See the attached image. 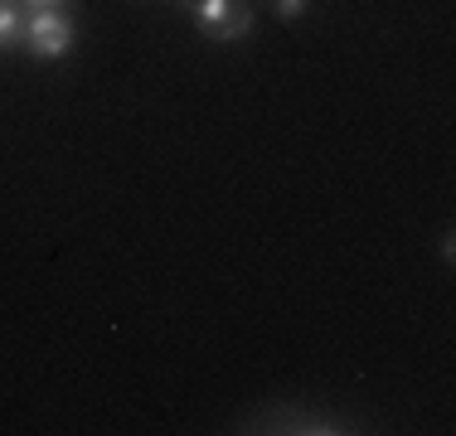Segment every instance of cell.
<instances>
[{"label":"cell","mask_w":456,"mask_h":436,"mask_svg":"<svg viewBox=\"0 0 456 436\" xmlns=\"http://www.w3.org/2000/svg\"><path fill=\"white\" fill-rule=\"evenodd\" d=\"M238 432H281V436H340V432H360L350 417L335 412H316V408H263L257 417H243Z\"/></svg>","instance_id":"cell-1"},{"label":"cell","mask_w":456,"mask_h":436,"mask_svg":"<svg viewBox=\"0 0 456 436\" xmlns=\"http://www.w3.org/2000/svg\"><path fill=\"white\" fill-rule=\"evenodd\" d=\"M49 5H63V0H29V10H49Z\"/></svg>","instance_id":"cell-7"},{"label":"cell","mask_w":456,"mask_h":436,"mask_svg":"<svg viewBox=\"0 0 456 436\" xmlns=\"http://www.w3.org/2000/svg\"><path fill=\"white\" fill-rule=\"evenodd\" d=\"M73 39H78V25H73V15L63 5L29 10V15H25V49H29V59L53 63V59H63V53L73 49Z\"/></svg>","instance_id":"cell-3"},{"label":"cell","mask_w":456,"mask_h":436,"mask_svg":"<svg viewBox=\"0 0 456 436\" xmlns=\"http://www.w3.org/2000/svg\"><path fill=\"white\" fill-rule=\"evenodd\" d=\"M311 10V0H273V15L277 20H301Z\"/></svg>","instance_id":"cell-5"},{"label":"cell","mask_w":456,"mask_h":436,"mask_svg":"<svg viewBox=\"0 0 456 436\" xmlns=\"http://www.w3.org/2000/svg\"><path fill=\"white\" fill-rule=\"evenodd\" d=\"M180 10L209 44H238L253 35V5L248 0H180Z\"/></svg>","instance_id":"cell-2"},{"label":"cell","mask_w":456,"mask_h":436,"mask_svg":"<svg viewBox=\"0 0 456 436\" xmlns=\"http://www.w3.org/2000/svg\"><path fill=\"white\" fill-rule=\"evenodd\" d=\"M442 267H456V238H452V228L442 233Z\"/></svg>","instance_id":"cell-6"},{"label":"cell","mask_w":456,"mask_h":436,"mask_svg":"<svg viewBox=\"0 0 456 436\" xmlns=\"http://www.w3.org/2000/svg\"><path fill=\"white\" fill-rule=\"evenodd\" d=\"M25 49V10L20 0H0V53Z\"/></svg>","instance_id":"cell-4"}]
</instances>
